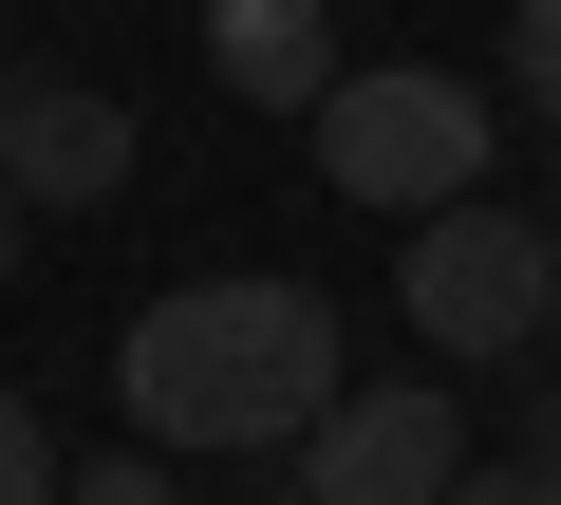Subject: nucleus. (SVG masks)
Masks as SVG:
<instances>
[{
  "instance_id": "1",
  "label": "nucleus",
  "mask_w": 561,
  "mask_h": 505,
  "mask_svg": "<svg viewBox=\"0 0 561 505\" xmlns=\"http://www.w3.org/2000/svg\"><path fill=\"white\" fill-rule=\"evenodd\" d=\"M113 393H131V431H150L169 468H187V449H300V412L337 393V300L280 282V263H243V282H169V300L131 319Z\"/></svg>"
},
{
  "instance_id": "2",
  "label": "nucleus",
  "mask_w": 561,
  "mask_h": 505,
  "mask_svg": "<svg viewBox=\"0 0 561 505\" xmlns=\"http://www.w3.org/2000/svg\"><path fill=\"white\" fill-rule=\"evenodd\" d=\"M300 131H319V187H337V206H393V225H412V206H468L486 150H505L486 76H431V57H375V76L337 57Z\"/></svg>"
},
{
  "instance_id": "3",
  "label": "nucleus",
  "mask_w": 561,
  "mask_h": 505,
  "mask_svg": "<svg viewBox=\"0 0 561 505\" xmlns=\"http://www.w3.org/2000/svg\"><path fill=\"white\" fill-rule=\"evenodd\" d=\"M393 319H412L431 356H542V337H561V243H542L505 187H468V206H412Z\"/></svg>"
},
{
  "instance_id": "4",
  "label": "nucleus",
  "mask_w": 561,
  "mask_h": 505,
  "mask_svg": "<svg viewBox=\"0 0 561 505\" xmlns=\"http://www.w3.org/2000/svg\"><path fill=\"white\" fill-rule=\"evenodd\" d=\"M449 468H468V412L431 393V375H337L319 412H300V449H280V486L300 505H449Z\"/></svg>"
},
{
  "instance_id": "5",
  "label": "nucleus",
  "mask_w": 561,
  "mask_h": 505,
  "mask_svg": "<svg viewBox=\"0 0 561 505\" xmlns=\"http://www.w3.org/2000/svg\"><path fill=\"white\" fill-rule=\"evenodd\" d=\"M0 187H20V225L38 206H113L131 187V113L76 94V76H20V94H0Z\"/></svg>"
},
{
  "instance_id": "6",
  "label": "nucleus",
  "mask_w": 561,
  "mask_h": 505,
  "mask_svg": "<svg viewBox=\"0 0 561 505\" xmlns=\"http://www.w3.org/2000/svg\"><path fill=\"white\" fill-rule=\"evenodd\" d=\"M206 76H225L243 113H319V76H337V0H206Z\"/></svg>"
},
{
  "instance_id": "7",
  "label": "nucleus",
  "mask_w": 561,
  "mask_h": 505,
  "mask_svg": "<svg viewBox=\"0 0 561 505\" xmlns=\"http://www.w3.org/2000/svg\"><path fill=\"white\" fill-rule=\"evenodd\" d=\"M57 505H187V468L169 449H94V468H57Z\"/></svg>"
},
{
  "instance_id": "8",
  "label": "nucleus",
  "mask_w": 561,
  "mask_h": 505,
  "mask_svg": "<svg viewBox=\"0 0 561 505\" xmlns=\"http://www.w3.org/2000/svg\"><path fill=\"white\" fill-rule=\"evenodd\" d=\"M505 76H524V113L561 131V0H505Z\"/></svg>"
},
{
  "instance_id": "9",
  "label": "nucleus",
  "mask_w": 561,
  "mask_h": 505,
  "mask_svg": "<svg viewBox=\"0 0 561 505\" xmlns=\"http://www.w3.org/2000/svg\"><path fill=\"white\" fill-rule=\"evenodd\" d=\"M0 505H57V431H38V393H0Z\"/></svg>"
},
{
  "instance_id": "10",
  "label": "nucleus",
  "mask_w": 561,
  "mask_h": 505,
  "mask_svg": "<svg viewBox=\"0 0 561 505\" xmlns=\"http://www.w3.org/2000/svg\"><path fill=\"white\" fill-rule=\"evenodd\" d=\"M449 505H561V468H524V449H468V468H449Z\"/></svg>"
},
{
  "instance_id": "11",
  "label": "nucleus",
  "mask_w": 561,
  "mask_h": 505,
  "mask_svg": "<svg viewBox=\"0 0 561 505\" xmlns=\"http://www.w3.org/2000/svg\"><path fill=\"white\" fill-rule=\"evenodd\" d=\"M524 468H561V375H542V393H524Z\"/></svg>"
},
{
  "instance_id": "12",
  "label": "nucleus",
  "mask_w": 561,
  "mask_h": 505,
  "mask_svg": "<svg viewBox=\"0 0 561 505\" xmlns=\"http://www.w3.org/2000/svg\"><path fill=\"white\" fill-rule=\"evenodd\" d=\"M0 282H20V187H0Z\"/></svg>"
},
{
  "instance_id": "13",
  "label": "nucleus",
  "mask_w": 561,
  "mask_h": 505,
  "mask_svg": "<svg viewBox=\"0 0 561 505\" xmlns=\"http://www.w3.org/2000/svg\"><path fill=\"white\" fill-rule=\"evenodd\" d=\"M0 94H20V57H0Z\"/></svg>"
}]
</instances>
